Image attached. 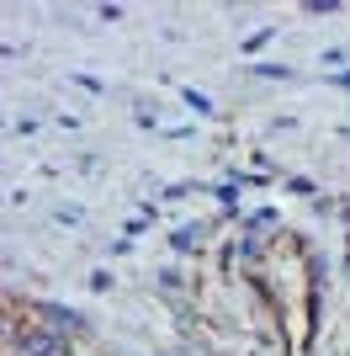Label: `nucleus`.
Wrapping results in <instances>:
<instances>
[{"instance_id": "1", "label": "nucleus", "mask_w": 350, "mask_h": 356, "mask_svg": "<svg viewBox=\"0 0 350 356\" xmlns=\"http://www.w3.org/2000/svg\"><path fill=\"white\" fill-rule=\"evenodd\" d=\"M22 351L27 356H69V346L58 335H22Z\"/></svg>"}, {"instance_id": "2", "label": "nucleus", "mask_w": 350, "mask_h": 356, "mask_svg": "<svg viewBox=\"0 0 350 356\" xmlns=\"http://www.w3.org/2000/svg\"><path fill=\"white\" fill-rule=\"evenodd\" d=\"M48 314V325H58V330H80V314H69V309H43Z\"/></svg>"}, {"instance_id": "3", "label": "nucleus", "mask_w": 350, "mask_h": 356, "mask_svg": "<svg viewBox=\"0 0 350 356\" xmlns=\"http://www.w3.org/2000/svg\"><path fill=\"white\" fill-rule=\"evenodd\" d=\"M197 239H202V229H197V223H191V229H181V234H175V250H191V245H197Z\"/></svg>"}, {"instance_id": "4", "label": "nucleus", "mask_w": 350, "mask_h": 356, "mask_svg": "<svg viewBox=\"0 0 350 356\" xmlns=\"http://www.w3.org/2000/svg\"><path fill=\"white\" fill-rule=\"evenodd\" d=\"M186 106H197V112H202V118H207V112H212V102H207L202 90H186Z\"/></svg>"}]
</instances>
